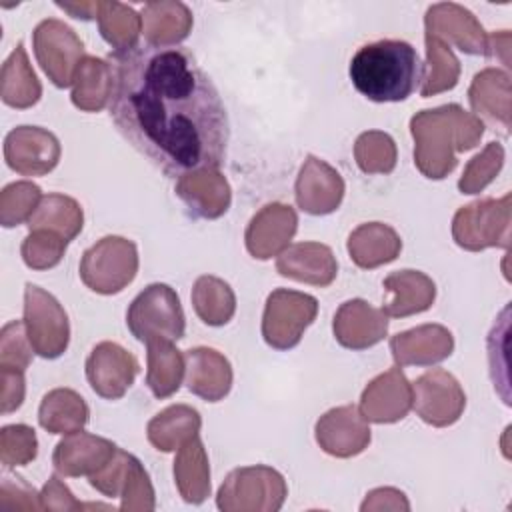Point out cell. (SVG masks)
Here are the masks:
<instances>
[{
    "label": "cell",
    "instance_id": "obj_1",
    "mask_svg": "<svg viewBox=\"0 0 512 512\" xmlns=\"http://www.w3.org/2000/svg\"><path fill=\"white\" fill-rule=\"evenodd\" d=\"M108 112L118 132L166 176L216 172L226 160V106L194 54L136 44L108 56Z\"/></svg>",
    "mask_w": 512,
    "mask_h": 512
},
{
    "label": "cell",
    "instance_id": "obj_6",
    "mask_svg": "<svg viewBox=\"0 0 512 512\" xmlns=\"http://www.w3.org/2000/svg\"><path fill=\"white\" fill-rule=\"evenodd\" d=\"M38 420L48 432H74L86 424L88 408L76 392L58 388L44 396L38 410Z\"/></svg>",
    "mask_w": 512,
    "mask_h": 512
},
{
    "label": "cell",
    "instance_id": "obj_5",
    "mask_svg": "<svg viewBox=\"0 0 512 512\" xmlns=\"http://www.w3.org/2000/svg\"><path fill=\"white\" fill-rule=\"evenodd\" d=\"M76 34L58 20H44L34 30V48L44 72L58 88L72 84V70L60 56V48L74 40Z\"/></svg>",
    "mask_w": 512,
    "mask_h": 512
},
{
    "label": "cell",
    "instance_id": "obj_8",
    "mask_svg": "<svg viewBox=\"0 0 512 512\" xmlns=\"http://www.w3.org/2000/svg\"><path fill=\"white\" fill-rule=\"evenodd\" d=\"M4 152H6V162L12 170L28 174L30 154H32L34 160H36V166H38V174H44V172H48L56 166L60 148H58V140L50 132L44 130L34 148H24L22 144H18V142H14L12 138L6 136Z\"/></svg>",
    "mask_w": 512,
    "mask_h": 512
},
{
    "label": "cell",
    "instance_id": "obj_7",
    "mask_svg": "<svg viewBox=\"0 0 512 512\" xmlns=\"http://www.w3.org/2000/svg\"><path fill=\"white\" fill-rule=\"evenodd\" d=\"M148 386L156 398H166L180 388L182 356L172 348V342H148Z\"/></svg>",
    "mask_w": 512,
    "mask_h": 512
},
{
    "label": "cell",
    "instance_id": "obj_2",
    "mask_svg": "<svg viewBox=\"0 0 512 512\" xmlns=\"http://www.w3.org/2000/svg\"><path fill=\"white\" fill-rule=\"evenodd\" d=\"M352 86L372 102H402L422 84L424 64L404 40L364 44L350 60Z\"/></svg>",
    "mask_w": 512,
    "mask_h": 512
},
{
    "label": "cell",
    "instance_id": "obj_10",
    "mask_svg": "<svg viewBox=\"0 0 512 512\" xmlns=\"http://www.w3.org/2000/svg\"><path fill=\"white\" fill-rule=\"evenodd\" d=\"M64 248L66 242H60V238L48 240L46 232L34 230L22 244V256L30 268H50L58 264Z\"/></svg>",
    "mask_w": 512,
    "mask_h": 512
},
{
    "label": "cell",
    "instance_id": "obj_9",
    "mask_svg": "<svg viewBox=\"0 0 512 512\" xmlns=\"http://www.w3.org/2000/svg\"><path fill=\"white\" fill-rule=\"evenodd\" d=\"M328 246H322V244H296L294 248L286 250L282 254V258L278 260V270L282 276H288V278H294V280H300L304 268L306 270V280L304 282H312V284H320V286H326L330 284L332 280L326 278L322 272H318L316 268H312V260H316L322 252H326Z\"/></svg>",
    "mask_w": 512,
    "mask_h": 512
},
{
    "label": "cell",
    "instance_id": "obj_4",
    "mask_svg": "<svg viewBox=\"0 0 512 512\" xmlns=\"http://www.w3.org/2000/svg\"><path fill=\"white\" fill-rule=\"evenodd\" d=\"M136 372V358L112 342L98 344L86 360V376L92 390L108 400L120 398L132 384Z\"/></svg>",
    "mask_w": 512,
    "mask_h": 512
},
{
    "label": "cell",
    "instance_id": "obj_3",
    "mask_svg": "<svg viewBox=\"0 0 512 512\" xmlns=\"http://www.w3.org/2000/svg\"><path fill=\"white\" fill-rule=\"evenodd\" d=\"M126 324L140 342H172L184 336V314L176 292L166 284H150L132 302Z\"/></svg>",
    "mask_w": 512,
    "mask_h": 512
}]
</instances>
